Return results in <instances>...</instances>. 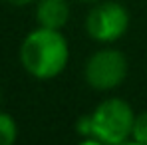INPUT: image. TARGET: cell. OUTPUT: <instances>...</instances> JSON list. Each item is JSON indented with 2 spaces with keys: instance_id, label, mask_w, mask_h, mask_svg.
I'll list each match as a JSON object with an SVG mask.
<instances>
[{
  "instance_id": "2",
  "label": "cell",
  "mask_w": 147,
  "mask_h": 145,
  "mask_svg": "<svg viewBox=\"0 0 147 145\" xmlns=\"http://www.w3.org/2000/svg\"><path fill=\"white\" fill-rule=\"evenodd\" d=\"M135 111L121 97H107L92 111L94 137L99 145H121L131 139Z\"/></svg>"
},
{
  "instance_id": "4",
  "label": "cell",
  "mask_w": 147,
  "mask_h": 145,
  "mask_svg": "<svg viewBox=\"0 0 147 145\" xmlns=\"http://www.w3.org/2000/svg\"><path fill=\"white\" fill-rule=\"evenodd\" d=\"M129 30V12L121 2L105 0L98 2L86 18L88 36L99 44H113L121 40Z\"/></svg>"
},
{
  "instance_id": "7",
  "label": "cell",
  "mask_w": 147,
  "mask_h": 145,
  "mask_svg": "<svg viewBox=\"0 0 147 145\" xmlns=\"http://www.w3.org/2000/svg\"><path fill=\"white\" fill-rule=\"evenodd\" d=\"M131 141H133V143L147 145V109L141 111V113H135L133 131H131Z\"/></svg>"
},
{
  "instance_id": "6",
  "label": "cell",
  "mask_w": 147,
  "mask_h": 145,
  "mask_svg": "<svg viewBox=\"0 0 147 145\" xmlns=\"http://www.w3.org/2000/svg\"><path fill=\"white\" fill-rule=\"evenodd\" d=\"M18 137V125L10 113L0 111V145H12Z\"/></svg>"
},
{
  "instance_id": "1",
  "label": "cell",
  "mask_w": 147,
  "mask_h": 145,
  "mask_svg": "<svg viewBox=\"0 0 147 145\" xmlns=\"http://www.w3.org/2000/svg\"><path fill=\"white\" fill-rule=\"evenodd\" d=\"M20 64L36 80H52L66 70L70 62V46L62 30L38 26L28 32L18 50Z\"/></svg>"
},
{
  "instance_id": "3",
  "label": "cell",
  "mask_w": 147,
  "mask_h": 145,
  "mask_svg": "<svg viewBox=\"0 0 147 145\" xmlns=\"http://www.w3.org/2000/svg\"><path fill=\"white\" fill-rule=\"evenodd\" d=\"M129 72L125 54L115 48H101L94 52L84 68L86 84L96 92H111L119 88Z\"/></svg>"
},
{
  "instance_id": "10",
  "label": "cell",
  "mask_w": 147,
  "mask_h": 145,
  "mask_svg": "<svg viewBox=\"0 0 147 145\" xmlns=\"http://www.w3.org/2000/svg\"><path fill=\"white\" fill-rule=\"evenodd\" d=\"M0 101H2V92H0Z\"/></svg>"
},
{
  "instance_id": "8",
  "label": "cell",
  "mask_w": 147,
  "mask_h": 145,
  "mask_svg": "<svg viewBox=\"0 0 147 145\" xmlns=\"http://www.w3.org/2000/svg\"><path fill=\"white\" fill-rule=\"evenodd\" d=\"M8 4H12V6H28V4H32V2H36V0H6Z\"/></svg>"
},
{
  "instance_id": "5",
  "label": "cell",
  "mask_w": 147,
  "mask_h": 145,
  "mask_svg": "<svg viewBox=\"0 0 147 145\" xmlns=\"http://www.w3.org/2000/svg\"><path fill=\"white\" fill-rule=\"evenodd\" d=\"M34 14L38 26L62 30L70 20V4L68 0H36Z\"/></svg>"
},
{
  "instance_id": "9",
  "label": "cell",
  "mask_w": 147,
  "mask_h": 145,
  "mask_svg": "<svg viewBox=\"0 0 147 145\" xmlns=\"http://www.w3.org/2000/svg\"><path fill=\"white\" fill-rule=\"evenodd\" d=\"M80 2H99V0H80Z\"/></svg>"
}]
</instances>
